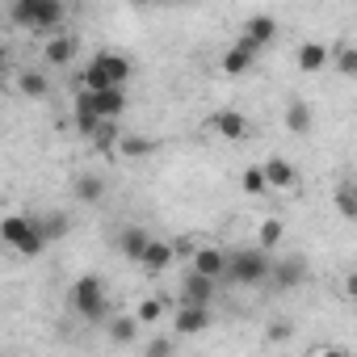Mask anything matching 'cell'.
Here are the masks:
<instances>
[{"label": "cell", "instance_id": "obj_1", "mask_svg": "<svg viewBox=\"0 0 357 357\" xmlns=\"http://www.w3.org/2000/svg\"><path fill=\"white\" fill-rule=\"evenodd\" d=\"M9 22L13 26H22L26 34H59V26H63V17H68V9L59 5V0H9Z\"/></svg>", "mask_w": 357, "mask_h": 357}, {"label": "cell", "instance_id": "obj_2", "mask_svg": "<svg viewBox=\"0 0 357 357\" xmlns=\"http://www.w3.org/2000/svg\"><path fill=\"white\" fill-rule=\"evenodd\" d=\"M68 303H72V311H76L80 319H89V324L109 319V290H105V282H101L97 273H84V278L72 286Z\"/></svg>", "mask_w": 357, "mask_h": 357}, {"label": "cell", "instance_id": "obj_3", "mask_svg": "<svg viewBox=\"0 0 357 357\" xmlns=\"http://www.w3.org/2000/svg\"><path fill=\"white\" fill-rule=\"evenodd\" d=\"M269 273H273V261H269L265 248H236L231 252L227 278L236 286H261V282H269Z\"/></svg>", "mask_w": 357, "mask_h": 357}, {"label": "cell", "instance_id": "obj_4", "mask_svg": "<svg viewBox=\"0 0 357 357\" xmlns=\"http://www.w3.org/2000/svg\"><path fill=\"white\" fill-rule=\"evenodd\" d=\"M72 109H76V114H93V118H101V122H114V118H122V109H126V89H105V93L80 89L76 101H72Z\"/></svg>", "mask_w": 357, "mask_h": 357}, {"label": "cell", "instance_id": "obj_5", "mask_svg": "<svg viewBox=\"0 0 357 357\" xmlns=\"http://www.w3.org/2000/svg\"><path fill=\"white\" fill-rule=\"evenodd\" d=\"M211 328V307H181L172 303V332L176 336H202Z\"/></svg>", "mask_w": 357, "mask_h": 357}, {"label": "cell", "instance_id": "obj_6", "mask_svg": "<svg viewBox=\"0 0 357 357\" xmlns=\"http://www.w3.org/2000/svg\"><path fill=\"white\" fill-rule=\"evenodd\" d=\"M219 139H227V143H240V139H248L252 135V122L240 114V109H219V114H211V122H206Z\"/></svg>", "mask_w": 357, "mask_h": 357}, {"label": "cell", "instance_id": "obj_7", "mask_svg": "<svg viewBox=\"0 0 357 357\" xmlns=\"http://www.w3.org/2000/svg\"><path fill=\"white\" fill-rule=\"evenodd\" d=\"M227 265H231V252H223L219 244H202V248H194V273H202V278H227Z\"/></svg>", "mask_w": 357, "mask_h": 357}, {"label": "cell", "instance_id": "obj_8", "mask_svg": "<svg viewBox=\"0 0 357 357\" xmlns=\"http://www.w3.org/2000/svg\"><path fill=\"white\" fill-rule=\"evenodd\" d=\"M181 307H211L215 303V278H202V273H185L181 278V298H176Z\"/></svg>", "mask_w": 357, "mask_h": 357}, {"label": "cell", "instance_id": "obj_9", "mask_svg": "<svg viewBox=\"0 0 357 357\" xmlns=\"http://www.w3.org/2000/svg\"><path fill=\"white\" fill-rule=\"evenodd\" d=\"M76 55H80V38L76 34H51L47 38V47H43V59L51 63V68H68V63H76Z\"/></svg>", "mask_w": 357, "mask_h": 357}, {"label": "cell", "instance_id": "obj_10", "mask_svg": "<svg viewBox=\"0 0 357 357\" xmlns=\"http://www.w3.org/2000/svg\"><path fill=\"white\" fill-rule=\"evenodd\" d=\"M257 55H261V47H252L248 38H240V34H236V43L223 51V72H227V76H244V72H252Z\"/></svg>", "mask_w": 357, "mask_h": 357}, {"label": "cell", "instance_id": "obj_11", "mask_svg": "<svg viewBox=\"0 0 357 357\" xmlns=\"http://www.w3.org/2000/svg\"><path fill=\"white\" fill-rule=\"evenodd\" d=\"M93 63H97V68L109 76V84H118V89H126V80L135 76V63H130L126 55H118V51H97Z\"/></svg>", "mask_w": 357, "mask_h": 357}, {"label": "cell", "instance_id": "obj_12", "mask_svg": "<svg viewBox=\"0 0 357 357\" xmlns=\"http://www.w3.org/2000/svg\"><path fill=\"white\" fill-rule=\"evenodd\" d=\"M269 282H273L278 290H294V286H303V282H307V261H303V257L273 261V273H269Z\"/></svg>", "mask_w": 357, "mask_h": 357}, {"label": "cell", "instance_id": "obj_13", "mask_svg": "<svg viewBox=\"0 0 357 357\" xmlns=\"http://www.w3.org/2000/svg\"><path fill=\"white\" fill-rule=\"evenodd\" d=\"M261 168H265L269 190H294V185H298V172H294V164H290L286 155H269Z\"/></svg>", "mask_w": 357, "mask_h": 357}, {"label": "cell", "instance_id": "obj_14", "mask_svg": "<svg viewBox=\"0 0 357 357\" xmlns=\"http://www.w3.org/2000/svg\"><path fill=\"white\" fill-rule=\"evenodd\" d=\"M151 231L147 227H126L122 236H118V248H122V257L126 261H135V265H143V257H147V248H151Z\"/></svg>", "mask_w": 357, "mask_h": 357}, {"label": "cell", "instance_id": "obj_15", "mask_svg": "<svg viewBox=\"0 0 357 357\" xmlns=\"http://www.w3.org/2000/svg\"><path fill=\"white\" fill-rule=\"evenodd\" d=\"M240 38H248L252 47H261V51H265V47H269V43L278 38V22H273L269 13H257V17H248V22H244Z\"/></svg>", "mask_w": 357, "mask_h": 357}, {"label": "cell", "instance_id": "obj_16", "mask_svg": "<svg viewBox=\"0 0 357 357\" xmlns=\"http://www.w3.org/2000/svg\"><path fill=\"white\" fill-rule=\"evenodd\" d=\"M30 236H34V219L30 215H9L5 223H0V240H5L9 248H22Z\"/></svg>", "mask_w": 357, "mask_h": 357}, {"label": "cell", "instance_id": "obj_17", "mask_svg": "<svg viewBox=\"0 0 357 357\" xmlns=\"http://www.w3.org/2000/svg\"><path fill=\"white\" fill-rule=\"evenodd\" d=\"M311 105L303 101V97H290L286 101V126H290V135H311Z\"/></svg>", "mask_w": 357, "mask_h": 357}, {"label": "cell", "instance_id": "obj_18", "mask_svg": "<svg viewBox=\"0 0 357 357\" xmlns=\"http://www.w3.org/2000/svg\"><path fill=\"white\" fill-rule=\"evenodd\" d=\"M294 59H298V68H303V72H324V68H328V59H332V51H328L324 43H303Z\"/></svg>", "mask_w": 357, "mask_h": 357}, {"label": "cell", "instance_id": "obj_19", "mask_svg": "<svg viewBox=\"0 0 357 357\" xmlns=\"http://www.w3.org/2000/svg\"><path fill=\"white\" fill-rule=\"evenodd\" d=\"M332 206H336V215H340V219L357 223V181H344V185H336V194H332Z\"/></svg>", "mask_w": 357, "mask_h": 357}, {"label": "cell", "instance_id": "obj_20", "mask_svg": "<svg viewBox=\"0 0 357 357\" xmlns=\"http://www.w3.org/2000/svg\"><path fill=\"white\" fill-rule=\"evenodd\" d=\"M172 257H176V248H172L168 240H151V248H147V257H143V269L164 273V269L172 265Z\"/></svg>", "mask_w": 357, "mask_h": 357}, {"label": "cell", "instance_id": "obj_21", "mask_svg": "<svg viewBox=\"0 0 357 357\" xmlns=\"http://www.w3.org/2000/svg\"><path fill=\"white\" fill-rule=\"evenodd\" d=\"M76 198H80V202H89V206H97V202L105 198V176H97V172H84L80 181H76Z\"/></svg>", "mask_w": 357, "mask_h": 357}, {"label": "cell", "instance_id": "obj_22", "mask_svg": "<svg viewBox=\"0 0 357 357\" xmlns=\"http://www.w3.org/2000/svg\"><path fill=\"white\" fill-rule=\"evenodd\" d=\"M139 328H143V324H139L135 315H118V319H109V324H105V332H109V340H114V344H130V340L139 336Z\"/></svg>", "mask_w": 357, "mask_h": 357}, {"label": "cell", "instance_id": "obj_23", "mask_svg": "<svg viewBox=\"0 0 357 357\" xmlns=\"http://www.w3.org/2000/svg\"><path fill=\"white\" fill-rule=\"evenodd\" d=\"M17 89H22L26 97H34V101H38V97H47V93H51V80L34 68V72H22V76H17Z\"/></svg>", "mask_w": 357, "mask_h": 357}, {"label": "cell", "instance_id": "obj_24", "mask_svg": "<svg viewBox=\"0 0 357 357\" xmlns=\"http://www.w3.org/2000/svg\"><path fill=\"white\" fill-rule=\"evenodd\" d=\"M38 227H43L47 244H55V240H63V236L72 231V219H68V215H38Z\"/></svg>", "mask_w": 357, "mask_h": 357}, {"label": "cell", "instance_id": "obj_25", "mask_svg": "<svg viewBox=\"0 0 357 357\" xmlns=\"http://www.w3.org/2000/svg\"><path fill=\"white\" fill-rule=\"evenodd\" d=\"M282 231H286L282 219H261V227H257V248H265V252L278 248V244H282Z\"/></svg>", "mask_w": 357, "mask_h": 357}, {"label": "cell", "instance_id": "obj_26", "mask_svg": "<svg viewBox=\"0 0 357 357\" xmlns=\"http://www.w3.org/2000/svg\"><path fill=\"white\" fill-rule=\"evenodd\" d=\"M164 311H168V298H164V294H151V298H143V303H139L135 319H139V324H155Z\"/></svg>", "mask_w": 357, "mask_h": 357}, {"label": "cell", "instance_id": "obj_27", "mask_svg": "<svg viewBox=\"0 0 357 357\" xmlns=\"http://www.w3.org/2000/svg\"><path fill=\"white\" fill-rule=\"evenodd\" d=\"M332 63H336L340 76H357V47H349V43L332 47Z\"/></svg>", "mask_w": 357, "mask_h": 357}, {"label": "cell", "instance_id": "obj_28", "mask_svg": "<svg viewBox=\"0 0 357 357\" xmlns=\"http://www.w3.org/2000/svg\"><path fill=\"white\" fill-rule=\"evenodd\" d=\"M151 151V143L143 139V135H122L118 139V155H126V160H139V155H147Z\"/></svg>", "mask_w": 357, "mask_h": 357}, {"label": "cell", "instance_id": "obj_29", "mask_svg": "<svg viewBox=\"0 0 357 357\" xmlns=\"http://www.w3.org/2000/svg\"><path fill=\"white\" fill-rule=\"evenodd\" d=\"M240 185H244V194H265V190H269V181H265V168H261V164H257V168H244Z\"/></svg>", "mask_w": 357, "mask_h": 357}, {"label": "cell", "instance_id": "obj_30", "mask_svg": "<svg viewBox=\"0 0 357 357\" xmlns=\"http://www.w3.org/2000/svg\"><path fill=\"white\" fill-rule=\"evenodd\" d=\"M294 336V324L290 319H273V324H265V340L269 344H286Z\"/></svg>", "mask_w": 357, "mask_h": 357}, {"label": "cell", "instance_id": "obj_31", "mask_svg": "<svg viewBox=\"0 0 357 357\" xmlns=\"http://www.w3.org/2000/svg\"><path fill=\"white\" fill-rule=\"evenodd\" d=\"M143 357H176V340L172 336H151L147 349H143Z\"/></svg>", "mask_w": 357, "mask_h": 357}, {"label": "cell", "instance_id": "obj_32", "mask_svg": "<svg viewBox=\"0 0 357 357\" xmlns=\"http://www.w3.org/2000/svg\"><path fill=\"white\" fill-rule=\"evenodd\" d=\"M344 294L357 303V269H349V273H344Z\"/></svg>", "mask_w": 357, "mask_h": 357}, {"label": "cell", "instance_id": "obj_33", "mask_svg": "<svg viewBox=\"0 0 357 357\" xmlns=\"http://www.w3.org/2000/svg\"><path fill=\"white\" fill-rule=\"evenodd\" d=\"M319 357H349V349H336V344H332V349H324Z\"/></svg>", "mask_w": 357, "mask_h": 357}]
</instances>
